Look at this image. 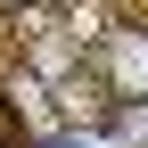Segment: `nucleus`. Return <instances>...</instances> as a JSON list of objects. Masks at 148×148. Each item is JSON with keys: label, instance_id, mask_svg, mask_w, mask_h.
<instances>
[{"label": "nucleus", "instance_id": "f257e3e1", "mask_svg": "<svg viewBox=\"0 0 148 148\" xmlns=\"http://www.w3.org/2000/svg\"><path fill=\"white\" fill-rule=\"evenodd\" d=\"M90 66H99L107 99H123V107H148V33H140V25H115V33H99Z\"/></svg>", "mask_w": 148, "mask_h": 148}]
</instances>
